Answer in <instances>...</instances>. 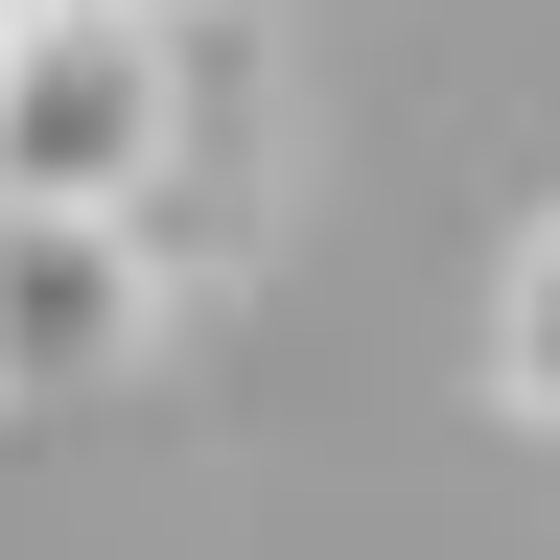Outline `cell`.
Instances as JSON below:
<instances>
[{
  "label": "cell",
  "instance_id": "cell-3",
  "mask_svg": "<svg viewBox=\"0 0 560 560\" xmlns=\"http://www.w3.org/2000/svg\"><path fill=\"white\" fill-rule=\"evenodd\" d=\"M490 397H514V420H560V210L514 234V280H490Z\"/></svg>",
  "mask_w": 560,
  "mask_h": 560
},
{
  "label": "cell",
  "instance_id": "cell-2",
  "mask_svg": "<svg viewBox=\"0 0 560 560\" xmlns=\"http://www.w3.org/2000/svg\"><path fill=\"white\" fill-rule=\"evenodd\" d=\"M164 350V234L140 210H0V397H117Z\"/></svg>",
  "mask_w": 560,
  "mask_h": 560
},
{
  "label": "cell",
  "instance_id": "cell-1",
  "mask_svg": "<svg viewBox=\"0 0 560 560\" xmlns=\"http://www.w3.org/2000/svg\"><path fill=\"white\" fill-rule=\"evenodd\" d=\"M210 117V24L187 0H0V210H140Z\"/></svg>",
  "mask_w": 560,
  "mask_h": 560
}]
</instances>
